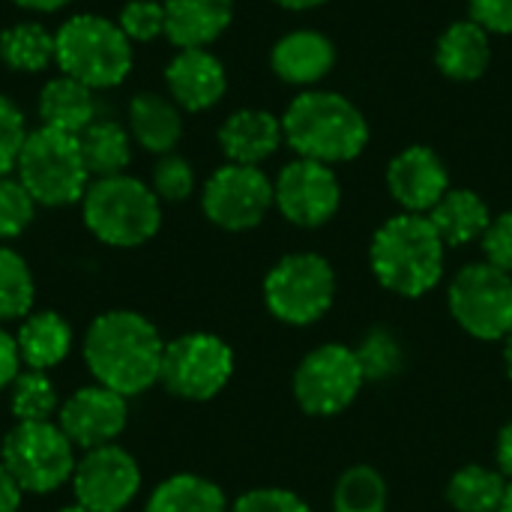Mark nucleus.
<instances>
[{
  "mask_svg": "<svg viewBox=\"0 0 512 512\" xmlns=\"http://www.w3.org/2000/svg\"><path fill=\"white\" fill-rule=\"evenodd\" d=\"M81 354L96 384L132 399L159 384L165 342L141 312L111 309L90 321Z\"/></svg>",
  "mask_w": 512,
  "mask_h": 512,
  "instance_id": "obj_1",
  "label": "nucleus"
},
{
  "mask_svg": "<svg viewBox=\"0 0 512 512\" xmlns=\"http://www.w3.org/2000/svg\"><path fill=\"white\" fill-rule=\"evenodd\" d=\"M282 135L300 159L336 165L351 162L366 150L369 123L342 93L306 90L282 114Z\"/></svg>",
  "mask_w": 512,
  "mask_h": 512,
  "instance_id": "obj_2",
  "label": "nucleus"
},
{
  "mask_svg": "<svg viewBox=\"0 0 512 512\" xmlns=\"http://www.w3.org/2000/svg\"><path fill=\"white\" fill-rule=\"evenodd\" d=\"M444 240L432 228L429 216L399 213L387 219L369 246V264L375 279L399 297H423L444 276Z\"/></svg>",
  "mask_w": 512,
  "mask_h": 512,
  "instance_id": "obj_3",
  "label": "nucleus"
},
{
  "mask_svg": "<svg viewBox=\"0 0 512 512\" xmlns=\"http://www.w3.org/2000/svg\"><path fill=\"white\" fill-rule=\"evenodd\" d=\"M81 216L87 231L105 246L135 249L156 237L162 225V201L153 186L138 177H99L81 198Z\"/></svg>",
  "mask_w": 512,
  "mask_h": 512,
  "instance_id": "obj_4",
  "label": "nucleus"
},
{
  "mask_svg": "<svg viewBox=\"0 0 512 512\" xmlns=\"http://www.w3.org/2000/svg\"><path fill=\"white\" fill-rule=\"evenodd\" d=\"M54 63L90 90H108L126 81L132 42L105 15H72L54 33Z\"/></svg>",
  "mask_w": 512,
  "mask_h": 512,
  "instance_id": "obj_5",
  "label": "nucleus"
},
{
  "mask_svg": "<svg viewBox=\"0 0 512 512\" xmlns=\"http://www.w3.org/2000/svg\"><path fill=\"white\" fill-rule=\"evenodd\" d=\"M15 177L39 207H66L81 201L90 186V171L84 165L78 135L48 126L27 132L15 162Z\"/></svg>",
  "mask_w": 512,
  "mask_h": 512,
  "instance_id": "obj_6",
  "label": "nucleus"
},
{
  "mask_svg": "<svg viewBox=\"0 0 512 512\" xmlns=\"http://www.w3.org/2000/svg\"><path fill=\"white\" fill-rule=\"evenodd\" d=\"M0 462L24 495H51L75 474V444L51 423H15L0 447Z\"/></svg>",
  "mask_w": 512,
  "mask_h": 512,
  "instance_id": "obj_7",
  "label": "nucleus"
},
{
  "mask_svg": "<svg viewBox=\"0 0 512 512\" xmlns=\"http://www.w3.org/2000/svg\"><path fill=\"white\" fill-rule=\"evenodd\" d=\"M336 300V270L315 252L285 255L264 279V303L270 315L288 327L321 321Z\"/></svg>",
  "mask_w": 512,
  "mask_h": 512,
  "instance_id": "obj_8",
  "label": "nucleus"
},
{
  "mask_svg": "<svg viewBox=\"0 0 512 512\" xmlns=\"http://www.w3.org/2000/svg\"><path fill=\"white\" fill-rule=\"evenodd\" d=\"M453 321L474 339L504 342L512 336V276L480 261L462 267L447 291Z\"/></svg>",
  "mask_w": 512,
  "mask_h": 512,
  "instance_id": "obj_9",
  "label": "nucleus"
},
{
  "mask_svg": "<svg viewBox=\"0 0 512 512\" xmlns=\"http://www.w3.org/2000/svg\"><path fill=\"white\" fill-rule=\"evenodd\" d=\"M234 375V351L213 333H183L165 342L159 384L183 402L216 399Z\"/></svg>",
  "mask_w": 512,
  "mask_h": 512,
  "instance_id": "obj_10",
  "label": "nucleus"
},
{
  "mask_svg": "<svg viewBox=\"0 0 512 512\" xmlns=\"http://www.w3.org/2000/svg\"><path fill=\"white\" fill-rule=\"evenodd\" d=\"M366 384L357 351L327 342L309 351L294 372V399L309 417H336L354 405Z\"/></svg>",
  "mask_w": 512,
  "mask_h": 512,
  "instance_id": "obj_11",
  "label": "nucleus"
},
{
  "mask_svg": "<svg viewBox=\"0 0 512 512\" xmlns=\"http://www.w3.org/2000/svg\"><path fill=\"white\" fill-rule=\"evenodd\" d=\"M204 216L222 231H252L273 207V183L258 165H222L201 192Z\"/></svg>",
  "mask_w": 512,
  "mask_h": 512,
  "instance_id": "obj_12",
  "label": "nucleus"
},
{
  "mask_svg": "<svg viewBox=\"0 0 512 512\" xmlns=\"http://www.w3.org/2000/svg\"><path fill=\"white\" fill-rule=\"evenodd\" d=\"M75 501L90 512H123L141 492L135 456L117 444L84 450L72 474Z\"/></svg>",
  "mask_w": 512,
  "mask_h": 512,
  "instance_id": "obj_13",
  "label": "nucleus"
},
{
  "mask_svg": "<svg viewBox=\"0 0 512 512\" xmlns=\"http://www.w3.org/2000/svg\"><path fill=\"white\" fill-rule=\"evenodd\" d=\"M273 204L291 225L321 228L336 216L342 204V186L330 165L315 159H294L279 171L273 183Z\"/></svg>",
  "mask_w": 512,
  "mask_h": 512,
  "instance_id": "obj_14",
  "label": "nucleus"
},
{
  "mask_svg": "<svg viewBox=\"0 0 512 512\" xmlns=\"http://www.w3.org/2000/svg\"><path fill=\"white\" fill-rule=\"evenodd\" d=\"M54 423L75 444V450H96L123 435L129 423V399L93 381L60 402Z\"/></svg>",
  "mask_w": 512,
  "mask_h": 512,
  "instance_id": "obj_15",
  "label": "nucleus"
},
{
  "mask_svg": "<svg viewBox=\"0 0 512 512\" xmlns=\"http://www.w3.org/2000/svg\"><path fill=\"white\" fill-rule=\"evenodd\" d=\"M387 189L405 213L426 216L450 192V171L432 147L414 144L390 162Z\"/></svg>",
  "mask_w": 512,
  "mask_h": 512,
  "instance_id": "obj_16",
  "label": "nucleus"
},
{
  "mask_svg": "<svg viewBox=\"0 0 512 512\" xmlns=\"http://www.w3.org/2000/svg\"><path fill=\"white\" fill-rule=\"evenodd\" d=\"M165 84L177 108L207 111L225 96L228 75L222 60L207 48H180L165 69Z\"/></svg>",
  "mask_w": 512,
  "mask_h": 512,
  "instance_id": "obj_17",
  "label": "nucleus"
},
{
  "mask_svg": "<svg viewBox=\"0 0 512 512\" xmlns=\"http://www.w3.org/2000/svg\"><path fill=\"white\" fill-rule=\"evenodd\" d=\"M282 141V120L261 108L234 111L219 129V147L234 165H261L279 150Z\"/></svg>",
  "mask_w": 512,
  "mask_h": 512,
  "instance_id": "obj_18",
  "label": "nucleus"
},
{
  "mask_svg": "<svg viewBox=\"0 0 512 512\" xmlns=\"http://www.w3.org/2000/svg\"><path fill=\"white\" fill-rule=\"evenodd\" d=\"M270 63H273V72L285 84L309 87L330 75L336 63V48L318 30H294L273 45Z\"/></svg>",
  "mask_w": 512,
  "mask_h": 512,
  "instance_id": "obj_19",
  "label": "nucleus"
},
{
  "mask_svg": "<svg viewBox=\"0 0 512 512\" xmlns=\"http://www.w3.org/2000/svg\"><path fill=\"white\" fill-rule=\"evenodd\" d=\"M234 0H165V36L177 48H204L225 33Z\"/></svg>",
  "mask_w": 512,
  "mask_h": 512,
  "instance_id": "obj_20",
  "label": "nucleus"
},
{
  "mask_svg": "<svg viewBox=\"0 0 512 512\" xmlns=\"http://www.w3.org/2000/svg\"><path fill=\"white\" fill-rule=\"evenodd\" d=\"M15 345L21 366L33 372H48L60 366L72 351V327L60 312H30L15 330Z\"/></svg>",
  "mask_w": 512,
  "mask_h": 512,
  "instance_id": "obj_21",
  "label": "nucleus"
},
{
  "mask_svg": "<svg viewBox=\"0 0 512 512\" xmlns=\"http://www.w3.org/2000/svg\"><path fill=\"white\" fill-rule=\"evenodd\" d=\"M435 63L453 81H477V78H483L489 63H492L489 30L480 27L471 18L468 21H453L438 39Z\"/></svg>",
  "mask_w": 512,
  "mask_h": 512,
  "instance_id": "obj_22",
  "label": "nucleus"
},
{
  "mask_svg": "<svg viewBox=\"0 0 512 512\" xmlns=\"http://www.w3.org/2000/svg\"><path fill=\"white\" fill-rule=\"evenodd\" d=\"M426 216L444 246H465L483 240L492 225L489 204L471 189H450Z\"/></svg>",
  "mask_w": 512,
  "mask_h": 512,
  "instance_id": "obj_23",
  "label": "nucleus"
},
{
  "mask_svg": "<svg viewBox=\"0 0 512 512\" xmlns=\"http://www.w3.org/2000/svg\"><path fill=\"white\" fill-rule=\"evenodd\" d=\"M93 114H96L93 90L69 75L51 78L39 93V117H42V126L48 129L81 135L93 123Z\"/></svg>",
  "mask_w": 512,
  "mask_h": 512,
  "instance_id": "obj_24",
  "label": "nucleus"
},
{
  "mask_svg": "<svg viewBox=\"0 0 512 512\" xmlns=\"http://www.w3.org/2000/svg\"><path fill=\"white\" fill-rule=\"evenodd\" d=\"M129 132L150 153H171L183 135L180 108L159 93H138L129 102Z\"/></svg>",
  "mask_w": 512,
  "mask_h": 512,
  "instance_id": "obj_25",
  "label": "nucleus"
},
{
  "mask_svg": "<svg viewBox=\"0 0 512 512\" xmlns=\"http://www.w3.org/2000/svg\"><path fill=\"white\" fill-rule=\"evenodd\" d=\"M144 512H231V504L213 480L174 474L150 492Z\"/></svg>",
  "mask_w": 512,
  "mask_h": 512,
  "instance_id": "obj_26",
  "label": "nucleus"
},
{
  "mask_svg": "<svg viewBox=\"0 0 512 512\" xmlns=\"http://www.w3.org/2000/svg\"><path fill=\"white\" fill-rule=\"evenodd\" d=\"M78 147L84 156V165L90 171V177H117L126 174L129 162H132V141L129 132L111 120H93L81 135H78Z\"/></svg>",
  "mask_w": 512,
  "mask_h": 512,
  "instance_id": "obj_27",
  "label": "nucleus"
},
{
  "mask_svg": "<svg viewBox=\"0 0 512 512\" xmlns=\"http://www.w3.org/2000/svg\"><path fill=\"white\" fill-rule=\"evenodd\" d=\"M510 480L498 468L465 465L447 483V501L456 512H498L507 498Z\"/></svg>",
  "mask_w": 512,
  "mask_h": 512,
  "instance_id": "obj_28",
  "label": "nucleus"
},
{
  "mask_svg": "<svg viewBox=\"0 0 512 512\" xmlns=\"http://www.w3.org/2000/svg\"><path fill=\"white\" fill-rule=\"evenodd\" d=\"M0 60L12 72H42L54 60V33L36 21L12 24L0 33Z\"/></svg>",
  "mask_w": 512,
  "mask_h": 512,
  "instance_id": "obj_29",
  "label": "nucleus"
},
{
  "mask_svg": "<svg viewBox=\"0 0 512 512\" xmlns=\"http://www.w3.org/2000/svg\"><path fill=\"white\" fill-rule=\"evenodd\" d=\"M9 411L15 423H51L60 411V396L48 372L24 369L9 387Z\"/></svg>",
  "mask_w": 512,
  "mask_h": 512,
  "instance_id": "obj_30",
  "label": "nucleus"
},
{
  "mask_svg": "<svg viewBox=\"0 0 512 512\" xmlns=\"http://www.w3.org/2000/svg\"><path fill=\"white\" fill-rule=\"evenodd\" d=\"M390 489L372 465L348 468L333 489V512H387Z\"/></svg>",
  "mask_w": 512,
  "mask_h": 512,
  "instance_id": "obj_31",
  "label": "nucleus"
},
{
  "mask_svg": "<svg viewBox=\"0 0 512 512\" xmlns=\"http://www.w3.org/2000/svg\"><path fill=\"white\" fill-rule=\"evenodd\" d=\"M36 282L30 264L9 246H0V324L30 315Z\"/></svg>",
  "mask_w": 512,
  "mask_h": 512,
  "instance_id": "obj_32",
  "label": "nucleus"
},
{
  "mask_svg": "<svg viewBox=\"0 0 512 512\" xmlns=\"http://www.w3.org/2000/svg\"><path fill=\"white\" fill-rule=\"evenodd\" d=\"M354 351H357V360L363 366L366 381H390L405 366V351H402L399 339L381 327L369 330Z\"/></svg>",
  "mask_w": 512,
  "mask_h": 512,
  "instance_id": "obj_33",
  "label": "nucleus"
},
{
  "mask_svg": "<svg viewBox=\"0 0 512 512\" xmlns=\"http://www.w3.org/2000/svg\"><path fill=\"white\" fill-rule=\"evenodd\" d=\"M36 201L21 186L18 177L3 174L0 177V240H12L27 231V225L36 216Z\"/></svg>",
  "mask_w": 512,
  "mask_h": 512,
  "instance_id": "obj_34",
  "label": "nucleus"
},
{
  "mask_svg": "<svg viewBox=\"0 0 512 512\" xmlns=\"http://www.w3.org/2000/svg\"><path fill=\"white\" fill-rule=\"evenodd\" d=\"M117 27L129 42H153L165 33V3L156 0H129L120 9Z\"/></svg>",
  "mask_w": 512,
  "mask_h": 512,
  "instance_id": "obj_35",
  "label": "nucleus"
},
{
  "mask_svg": "<svg viewBox=\"0 0 512 512\" xmlns=\"http://www.w3.org/2000/svg\"><path fill=\"white\" fill-rule=\"evenodd\" d=\"M195 189V171L183 156L165 153L153 168V192L159 201H186Z\"/></svg>",
  "mask_w": 512,
  "mask_h": 512,
  "instance_id": "obj_36",
  "label": "nucleus"
},
{
  "mask_svg": "<svg viewBox=\"0 0 512 512\" xmlns=\"http://www.w3.org/2000/svg\"><path fill=\"white\" fill-rule=\"evenodd\" d=\"M24 141H27L24 114L18 111V105L12 99H6L0 93V177L15 171V162H18Z\"/></svg>",
  "mask_w": 512,
  "mask_h": 512,
  "instance_id": "obj_37",
  "label": "nucleus"
},
{
  "mask_svg": "<svg viewBox=\"0 0 512 512\" xmlns=\"http://www.w3.org/2000/svg\"><path fill=\"white\" fill-rule=\"evenodd\" d=\"M231 512H312V507L288 489H252L231 504Z\"/></svg>",
  "mask_w": 512,
  "mask_h": 512,
  "instance_id": "obj_38",
  "label": "nucleus"
},
{
  "mask_svg": "<svg viewBox=\"0 0 512 512\" xmlns=\"http://www.w3.org/2000/svg\"><path fill=\"white\" fill-rule=\"evenodd\" d=\"M483 249H486L489 264L501 267L504 273L512 276V210L492 219V225L483 237Z\"/></svg>",
  "mask_w": 512,
  "mask_h": 512,
  "instance_id": "obj_39",
  "label": "nucleus"
},
{
  "mask_svg": "<svg viewBox=\"0 0 512 512\" xmlns=\"http://www.w3.org/2000/svg\"><path fill=\"white\" fill-rule=\"evenodd\" d=\"M468 9L489 33H512V0H468Z\"/></svg>",
  "mask_w": 512,
  "mask_h": 512,
  "instance_id": "obj_40",
  "label": "nucleus"
},
{
  "mask_svg": "<svg viewBox=\"0 0 512 512\" xmlns=\"http://www.w3.org/2000/svg\"><path fill=\"white\" fill-rule=\"evenodd\" d=\"M18 372H21V357H18L15 336L0 327V390L12 387Z\"/></svg>",
  "mask_w": 512,
  "mask_h": 512,
  "instance_id": "obj_41",
  "label": "nucleus"
},
{
  "mask_svg": "<svg viewBox=\"0 0 512 512\" xmlns=\"http://www.w3.org/2000/svg\"><path fill=\"white\" fill-rule=\"evenodd\" d=\"M21 489L0 462V512H21Z\"/></svg>",
  "mask_w": 512,
  "mask_h": 512,
  "instance_id": "obj_42",
  "label": "nucleus"
},
{
  "mask_svg": "<svg viewBox=\"0 0 512 512\" xmlns=\"http://www.w3.org/2000/svg\"><path fill=\"white\" fill-rule=\"evenodd\" d=\"M495 465L498 471L512 483V420L501 429L498 444H495Z\"/></svg>",
  "mask_w": 512,
  "mask_h": 512,
  "instance_id": "obj_43",
  "label": "nucleus"
},
{
  "mask_svg": "<svg viewBox=\"0 0 512 512\" xmlns=\"http://www.w3.org/2000/svg\"><path fill=\"white\" fill-rule=\"evenodd\" d=\"M15 6H21V9H30V12H57V9H63L69 0H12Z\"/></svg>",
  "mask_w": 512,
  "mask_h": 512,
  "instance_id": "obj_44",
  "label": "nucleus"
},
{
  "mask_svg": "<svg viewBox=\"0 0 512 512\" xmlns=\"http://www.w3.org/2000/svg\"><path fill=\"white\" fill-rule=\"evenodd\" d=\"M273 3H279V6H285V9L303 12V9H315V6H321V3H327V0H273Z\"/></svg>",
  "mask_w": 512,
  "mask_h": 512,
  "instance_id": "obj_45",
  "label": "nucleus"
},
{
  "mask_svg": "<svg viewBox=\"0 0 512 512\" xmlns=\"http://www.w3.org/2000/svg\"><path fill=\"white\" fill-rule=\"evenodd\" d=\"M504 369H507V378L512 381V336L504 339Z\"/></svg>",
  "mask_w": 512,
  "mask_h": 512,
  "instance_id": "obj_46",
  "label": "nucleus"
},
{
  "mask_svg": "<svg viewBox=\"0 0 512 512\" xmlns=\"http://www.w3.org/2000/svg\"><path fill=\"white\" fill-rule=\"evenodd\" d=\"M57 512H90V510H87V507H81V504L75 501V504H66V507H60Z\"/></svg>",
  "mask_w": 512,
  "mask_h": 512,
  "instance_id": "obj_47",
  "label": "nucleus"
},
{
  "mask_svg": "<svg viewBox=\"0 0 512 512\" xmlns=\"http://www.w3.org/2000/svg\"><path fill=\"white\" fill-rule=\"evenodd\" d=\"M498 512H512V483L510 489H507V498H504V504H501V510Z\"/></svg>",
  "mask_w": 512,
  "mask_h": 512,
  "instance_id": "obj_48",
  "label": "nucleus"
}]
</instances>
